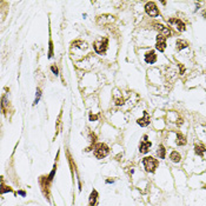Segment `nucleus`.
<instances>
[{
    "instance_id": "obj_3",
    "label": "nucleus",
    "mask_w": 206,
    "mask_h": 206,
    "mask_svg": "<svg viewBox=\"0 0 206 206\" xmlns=\"http://www.w3.org/2000/svg\"><path fill=\"white\" fill-rule=\"evenodd\" d=\"M145 11H146V13H147L150 17H158V16H159L158 7H157V5H155L153 1H150V2L146 4Z\"/></svg>"
},
{
    "instance_id": "obj_1",
    "label": "nucleus",
    "mask_w": 206,
    "mask_h": 206,
    "mask_svg": "<svg viewBox=\"0 0 206 206\" xmlns=\"http://www.w3.org/2000/svg\"><path fill=\"white\" fill-rule=\"evenodd\" d=\"M143 164L144 166H145V170L147 171V172H154L155 169H157L158 161L155 160L154 158H152V157H146V158H144Z\"/></svg>"
},
{
    "instance_id": "obj_16",
    "label": "nucleus",
    "mask_w": 206,
    "mask_h": 206,
    "mask_svg": "<svg viewBox=\"0 0 206 206\" xmlns=\"http://www.w3.org/2000/svg\"><path fill=\"white\" fill-rule=\"evenodd\" d=\"M165 152H166V150H165V147L162 146V145H160L159 147H158V155H159V158L160 159H164L165 158Z\"/></svg>"
},
{
    "instance_id": "obj_6",
    "label": "nucleus",
    "mask_w": 206,
    "mask_h": 206,
    "mask_svg": "<svg viewBox=\"0 0 206 206\" xmlns=\"http://www.w3.org/2000/svg\"><path fill=\"white\" fill-rule=\"evenodd\" d=\"M169 24L170 25H173V26L176 27L178 31H180V32H183V31H185V24L180 20V19H178V18H172V19H170L169 20Z\"/></svg>"
},
{
    "instance_id": "obj_13",
    "label": "nucleus",
    "mask_w": 206,
    "mask_h": 206,
    "mask_svg": "<svg viewBox=\"0 0 206 206\" xmlns=\"http://www.w3.org/2000/svg\"><path fill=\"white\" fill-rule=\"evenodd\" d=\"M176 45H177V50H178V51H181L183 48H186V47L188 46V44H187V41L179 39V40H177Z\"/></svg>"
},
{
    "instance_id": "obj_8",
    "label": "nucleus",
    "mask_w": 206,
    "mask_h": 206,
    "mask_svg": "<svg viewBox=\"0 0 206 206\" xmlns=\"http://www.w3.org/2000/svg\"><path fill=\"white\" fill-rule=\"evenodd\" d=\"M154 26H155V28L161 33V36H164V37L171 36V31L169 27H165L164 25H161V24H154Z\"/></svg>"
},
{
    "instance_id": "obj_7",
    "label": "nucleus",
    "mask_w": 206,
    "mask_h": 206,
    "mask_svg": "<svg viewBox=\"0 0 206 206\" xmlns=\"http://www.w3.org/2000/svg\"><path fill=\"white\" fill-rule=\"evenodd\" d=\"M151 141H148L147 140V137L145 135L144 137V140L141 141V144H140V152L141 153H147L148 152V150H150V147H151Z\"/></svg>"
},
{
    "instance_id": "obj_2",
    "label": "nucleus",
    "mask_w": 206,
    "mask_h": 206,
    "mask_svg": "<svg viewBox=\"0 0 206 206\" xmlns=\"http://www.w3.org/2000/svg\"><path fill=\"white\" fill-rule=\"evenodd\" d=\"M108 154V147L105 144H98L94 148V155L98 159H103Z\"/></svg>"
},
{
    "instance_id": "obj_14",
    "label": "nucleus",
    "mask_w": 206,
    "mask_h": 206,
    "mask_svg": "<svg viewBox=\"0 0 206 206\" xmlns=\"http://www.w3.org/2000/svg\"><path fill=\"white\" fill-rule=\"evenodd\" d=\"M176 143H177V145H179V146H183V145L186 144V138L181 134V133H177V140H176Z\"/></svg>"
},
{
    "instance_id": "obj_12",
    "label": "nucleus",
    "mask_w": 206,
    "mask_h": 206,
    "mask_svg": "<svg viewBox=\"0 0 206 206\" xmlns=\"http://www.w3.org/2000/svg\"><path fill=\"white\" fill-rule=\"evenodd\" d=\"M170 159L173 161V162H179L181 157H180V154L177 152V151H172L170 154Z\"/></svg>"
},
{
    "instance_id": "obj_9",
    "label": "nucleus",
    "mask_w": 206,
    "mask_h": 206,
    "mask_svg": "<svg viewBox=\"0 0 206 206\" xmlns=\"http://www.w3.org/2000/svg\"><path fill=\"white\" fill-rule=\"evenodd\" d=\"M137 123H138V125L143 126V127L148 125V124H150V116H148V113H147V112H144V117L140 118V119H138Z\"/></svg>"
},
{
    "instance_id": "obj_5",
    "label": "nucleus",
    "mask_w": 206,
    "mask_h": 206,
    "mask_svg": "<svg viewBox=\"0 0 206 206\" xmlns=\"http://www.w3.org/2000/svg\"><path fill=\"white\" fill-rule=\"evenodd\" d=\"M155 47L159 52H164L165 48H166V39L165 37L161 36V34H158L157 36V43H155Z\"/></svg>"
},
{
    "instance_id": "obj_17",
    "label": "nucleus",
    "mask_w": 206,
    "mask_h": 206,
    "mask_svg": "<svg viewBox=\"0 0 206 206\" xmlns=\"http://www.w3.org/2000/svg\"><path fill=\"white\" fill-rule=\"evenodd\" d=\"M40 97H41V91L38 89V90H37L36 99H34V105H37V104L39 103V99H40Z\"/></svg>"
},
{
    "instance_id": "obj_4",
    "label": "nucleus",
    "mask_w": 206,
    "mask_h": 206,
    "mask_svg": "<svg viewBox=\"0 0 206 206\" xmlns=\"http://www.w3.org/2000/svg\"><path fill=\"white\" fill-rule=\"evenodd\" d=\"M94 50L97 53H104L106 51V47H107V39H104V40H100V41H96L94 43Z\"/></svg>"
},
{
    "instance_id": "obj_19",
    "label": "nucleus",
    "mask_w": 206,
    "mask_h": 206,
    "mask_svg": "<svg viewBox=\"0 0 206 206\" xmlns=\"http://www.w3.org/2000/svg\"><path fill=\"white\" fill-rule=\"evenodd\" d=\"M51 70H52V72H53V73L58 74V70H57V67H55V66H52V67H51Z\"/></svg>"
},
{
    "instance_id": "obj_11",
    "label": "nucleus",
    "mask_w": 206,
    "mask_h": 206,
    "mask_svg": "<svg viewBox=\"0 0 206 206\" xmlns=\"http://www.w3.org/2000/svg\"><path fill=\"white\" fill-rule=\"evenodd\" d=\"M194 152H196L197 155L203 157V155H204V153L206 152V148L203 146V145H196V146H194Z\"/></svg>"
},
{
    "instance_id": "obj_10",
    "label": "nucleus",
    "mask_w": 206,
    "mask_h": 206,
    "mask_svg": "<svg viewBox=\"0 0 206 206\" xmlns=\"http://www.w3.org/2000/svg\"><path fill=\"white\" fill-rule=\"evenodd\" d=\"M145 61L147 64H154L157 61V57H155V53L153 51H148L147 53L145 54Z\"/></svg>"
},
{
    "instance_id": "obj_20",
    "label": "nucleus",
    "mask_w": 206,
    "mask_h": 206,
    "mask_svg": "<svg viewBox=\"0 0 206 206\" xmlns=\"http://www.w3.org/2000/svg\"><path fill=\"white\" fill-rule=\"evenodd\" d=\"M19 194H21V196H25V192H24V191H20V192H19Z\"/></svg>"
},
{
    "instance_id": "obj_18",
    "label": "nucleus",
    "mask_w": 206,
    "mask_h": 206,
    "mask_svg": "<svg viewBox=\"0 0 206 206\" xmlns=\"http://www.w3.org/2000/svg\"><path fill=\"white\" fill-rule=\"evenodd\" d=\"M6 191H9V192H12V188H1V193H5Z\"/></svg>"
},
{
    "instance_id": "obj_15",
    "label": "nucleus",
    "mask_w": 206,
    "mask_h": 206,
    "mask_svg": "<svg viewBox=\"0 0 206 206\" xmlns=\"http://www.w3.org/2000/svg\"><path fill=\"white\" fill-rule=\"evenodd\" d=\"M97 198H98V193H97V191H92V193H91V196H90V206L96 205Z\"/></svg>"
}]
</instances>
